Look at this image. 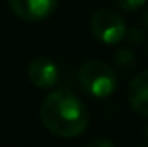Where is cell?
I'll return each instance as SVG.
<instances>
[{"mask_svg": "<svg viewBox=\"0 0 148 147\" xmlns=\"http://www.w3.org/2000/svg\"><path fill=\"white\" fill-rule=\"evenodd\" d=\"M90 30L93 37L105 45H115L127 35L124 19L112 9H100L90 19Z\"/></svg>", "mask_w": 148, "mask_h": 147, "instance_id": "3", "label": "cell"}, {"mask_svg": "<svg viewBox=\"0 0 148 147\" xmlns=\"http://www.w3.org/2000/svg\"><path fill=\"white\" fill-rule=\"evenodd\" d=\"M10 10L26 23H40L50 17L59 0H7Z\"/></svg>", "mask_w": 148, "mask_h": 147, "instance_id": "4", "label": "cell"}, {"mask_svg": "<svg viewBox=\"0 0 148 147\" xmlns=\"http://www.w3.org/2000/svg\"><path fill=\"white\" fill-rule=\"evenodd\" d=\"M114 59H115L117 66L122 68V69H133L134 64H136V57H134V54L129 49H119L115 52Z\"/></svg>", "mask_w": 148, "mask_h": 147, "instance_id": "7", "label": "cell"}, {"mask_svg": "<svg viewBox=\"0 0 148 147\" xmlns=\"http://www.w3.org/2000/svg\"><path fill=\"white\" fill-rule=\"evenodd\" d=\"M40 118L48 132L62 139L81 135L90 123L86 106L69 90H55L48 94L41 104Z\"/></svg>", "mask_w": 148, "mask_h": 147, "instance_id": "1", "label": "cell"}, {"mask_svg": "<svg viewBox=\"0 0 148 147\" xmlns=\"http://www.w3.org/2000/svg\"><path fill=\"white\" fill-rule=\"evenodd\" d=\"M126 38L129 40V43L138 45V43H141V42L145 40V35H143V31H141V30H138V28H129V31H127Z\"/></svg>", "mask_w": 148, "mask_h": 147, "instance_id": "9", "label": "cell"}, {"mask_svg": "<svg viewBox=\"0 0 148 147\" xmlns=\"http://www.w3.org/2000/svg\"><path fill=\"white\" fill-rule=\"evenodd\" d=\"M127 97H129L133 109L138 114L148 118V71L136 74L131 80Z\"/></svg>", "mask_w": 148, "mask_h": 147, "instance_id": "6", "label": "cell"}, {"mask_svg": "<svg viewBox=\"0 0 148 147\" xmlns=\"http://www.w3.org/2000/svg\"><path fill=\"white\" fill-rule=\"evenodd\" d=\"M86 147H115V146L112 144L110 140H107V139H97V140L90 142Z\"/></svg>", "mask_w": 148, "mask_h": 147, "instance_id": "10", "label": "cell"}, {"mask_svg": "<svg viewBox=\"0 0 148 147\" xmlns=\"http://www.w3.org/2000/svg\"><path fill=\"white\" fill-rule=\"evenodd\" d=\"M143 23H145V26L148 28V7L145 9V12H143Z\"/></svg>", "mask_w": 148, "mask_h": 147, "instance_id": "11", "label": "cell"}, {"mask_svg": "<svg viewBox=\"0 0 148 147\" xmlns=\"http://www.w3.org/2000/svg\"><path fill=\"white\" fill-rule=\"evenodd\" d=\"M114 3L122 10H136L147 3V0H114Z\"/></svg>", "mask_w": 148, "mask_h": 147, "instance_id": "8", "label": "cell"}, {"mask_svg": "<svg viewBox=\"0 0 148 147\" xmlns=\"http://www.w3.org/2000/svg\"><path fill=\"white\" fill-rule=\"evenodd\" d=\"M77 81L81 88L91 97H109L117 87L115 73L107 62L102 61H88L77 71Z\"/></svg>", "mask_w": 148, "mask_h": 147, "instance_id": "2", "label": "cell"}, {"mask_svg": "<svg viewBox=\"0 0 148 147\" xmlns=\"http://www.w3.org/2000/svg\"><path fill=\"white\" fill-rule=\"evenodd\" d=\"M28 78L38 88H52L59 81V68L48 57H35L28 66Z\"/></svg>", "mask_w": 148, "mask_h": 147, "instance_id": "5", "label": "cell"}, {"mask_svg": "<svg viewBox=\"0 0 148 147\" xmlns=\"http://www.w3.org/2000/svg\"><path fill=\"white\" fill-rule=\"evenodd\" d=\"M145 133H147V137H148V126H147V130H145Z\"/></svg>", "mask_w": 148, "mask_h": 147, "instance_id": "12", "label": "cell"}]
</instances>
